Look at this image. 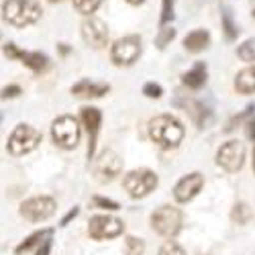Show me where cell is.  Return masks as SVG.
<instances>
[{"label":"cell","instance_id":"1","mask_svg":"<svg viewBox=\"0 0 255 255\" xmlns=\"http://www.w3.org/2000/svg\"><path fill=\"white\" fill-rule=\"evenodd\" d=\"M149 137L161 149H176L184 139V127L172 115H159L149 121Z\"/></svg>","mask_w":255,"mask_h":255},{"label":"cell","instance_id":"2","mask_svg":"<svg viewBox=\"0 0 255 255\" xmlns=\"http://www.w3.org/2000/svg\"><path fill=\"white\" fill-rule=\"evenodd\" d=\"M4 20L14 27H27L41 18V6L35 0H6L4 2Z\"/></svg>","mask_w":255,"mask_h":255},{"label":"cell","instance_id":"3","mask_svg":"<svg viewBox=\"0 0 255 255\" xmlns=\"http://www.w3.org/2000/svg\"><path fill=\"white\" fill-rule=\"evenodd\" d=\"M182 210L176 208V206H159L153 215H151V227L153 231L157 233V235L161 237H167V239H172L176 237L180 229H182Z\"/></svg>","mask_w":255,"mask_h":255},{"label":"cell","instance_id":"4","mask_svg":"<svg viewBox=\"0 0 255 255\" xmlns=\"http://www.w3.org/2000/svg\"><path fill=\"white\" fill-rule=\"evenodd\" d=\"M41 143V133L31 125H16V129L8 137V151L18 157V155H27L33 149H37V145Z\"/></svg>","mask_w":255,"mask_h":255},{"label":"cell","instance_id":"5","mask_svg":"<svg viewBox=\"0 0 255 255\" xmlns=\"http://www.w3.org/2000/svg\"><path fill=\"white\" fill-rule=\"evenodd\" d=\"M51 137H53V143L61 149H74L80 141V127H78V121L70 115H63V117H57L51 125Z\"/></svg>","mask_w":255,"mask_h":255},{"label":"cell","instance_id":"6","mask_svg":"<svg viewBox=\"0 0 255 255\" xmlns=\"http://www.w3.org/2000/svg\"><path fill=\"white\" fill-rule=\"evenodd\" d=\"M123 186L131 198H143L157 188V176L151 169H133L125 176Z\"/></svg>","mask_w":255,"mask_h":255},{"label":"cell","instance_id":"7","mask_svg":"<svg viewBox=\"0 0 255 255\" xmlns=\"http://www.w3.org/2000/svg\"><path fill=\"white\" fill-rule=\"evenodd\" d=\"M141 55V37L129 35L119 39L111 49V59L115 61V66H131Z\"/></svg>","mask_w":255,"mask_h":255},{"label":"cell","instance_id":"8","mask_svg":"<svg viewBox=\"0 0 255 255\" xmlns=\"http://www.w3.org/2000/svg\"><path fill=\"white\" fill-rule=\"evenodd\" d=\"M245 161V145L241 141H227L217 151V163L225 172H239Z\"/></svg>","mask_w":255,"mask_h":255},{"label":"cell","instance_id":"9","mask_svg":"<svg viewBox=\"0 0 255 255\" xmlns=\"http://www.w3.org/2000/svg\"><path fill=\"white\" fill-rule=\"evenodd\" d=\"M125 225L115 219V217H109V215H96L90 219L88 223V235L96 241H102V239H115L123 233Z\"/></svg>","mask_w":255,"mask_h":255},{"label":"cell","instance_id":"10","mask_svg":"<svg viewBox=\"0 0 255 255\" xmlns=\"http://www.w3.org/2000/svg\"><path fill=\"white\" fill-rule=\"evenodd\" d=\"M53 212H55V200L49 196H37L20 204V215L31 223L47 221Z\"/></svg>","mask_w":255,"mask_h":255},{"label":"cell","instance_id":"11","mask_svg":"<svg viewBox=\"0 0 255 255\" xmlns=\"http://www.w3.org/2000/svg\"><path fill=\"white\" fill-rule=\"evenodd\" d=\"M82 37L90 47L102 49L106 45V41H109V31H106V25L100 18L90 16L82 23Z\"/></svg>","mask_w":255,"mask_h":255},{"label":"cell","instance_id":"12","mask_svg":"<svg viewBox=\"0 0 255 255\" xmlns=\"http://www.w3.org/2000/svg\"><path fill=\"white\" fill-rule=\"evenodd\" d=\"M123 169V159L115 153V151H104L94 165V174L98 178V182H111L115 180Z\"/></svg>","mask_w":255,"mask_h":255},{"label":"cell","instance_id":"13","mask_svg":"<svg viewBox=\"0 0 255 255\" xmlns=\"http://www.w3.org/2000/svg\"><path fill=\"white\" fill-rule=\"evenodd\" d=\"M202 186H204V176H202V174H198V172L188 174L186 178H182V180L176 184L174 196H176L178 202H190V200H192V198L200 192V190H202Z\"/></svg>","mask_w":255,"mask_h":255},{"label":"cell","instance_id":"14","mask_svg":"<svg viewBox=\"0 0 255 255\" xmlns=\"http://www.w3.org/2000/svg\"><path fill=\"white\" fill-rule=\"evenodd\" d=\"M82 121L86 125L88 135H90V145H88V159H90L94 155V145H96V135L100 129L102 115L98 109H94V106H86V109H82Z\"/></svg>","mask_w":255,"mask_h":255},{"label":"cell","instance_id":"15","mask_svg":"<svg viewBox=\"0 0 255 255\" xmlns=\"http://www.w3.org/2000/svg\"><path fill=\"white\" fill-rule=\"evenodd\" d=\"M111 90L109 84H96L90 80H80L76 86H72V94L78 98H98Z\"/></svg>","mask_w":255,"mask_h":255},{"label":"cell","instance_id":"16","mask_svg":"<svg viewBox=\"0 0 255 255\" xmlns=\"http://www.w3.org/2000/svg\"><path fill=\"white\" fill-rule=\"evenodd\" d=\"M182 82L186 84L188 88H192V90L202 88V86H204V82H206V66H204L202 61H198L192 70L186 72V74L182 76Z\"/></svg>","mask_w":255,"mask_h":255},{"label":"cell","instance_id":"17","mask_svg":"<svg viewBox=\"0 0 255 255\" xmlns=\"http://www.w3.org/2000/svg\"><path fill=\"white\" fill-rule=\"evenodd\" d=\"M235 88H237V92H241V94H251V92H255V66L245 68V70H241V72L237 74V78H235Z\"/></svg>","mask_w":255,"mask_h":255},{"label":"cell","instance_id":"18","mask_svg":"<svg viewBox=\"0 0 255 255\" xmlns=\"http://www.w3.org/2000/svg\"><path fill=\"white\" fill-rule=\"evenodd\" d=\"M208 41H210L208 33H206L204 29H198V31H192L190 35H186L184 47H186L188 51H192V53H198V51H202V49L208 45Z\"/></svg>","mask_w":255,"mask_h":255},{"label":"cell","instance_id":"19","mask_svg":"<svg viewBox=\"0 0 255 255\" xmlns=\"http://www.w3.org/2000/svg\"><path fill=\"white\" fill-rule=\"evenodd\" d=\"M20 59H23V61H25V66H27V68H31L35 74L45 72V70H47V66H49V59H47V55L39 53V51H35V53L20 51Z\"/></svg>","mask_w":255,"mask_h":255},{"label":"cell","instance_id":"20","mask_svg":"<svg viewBox=\"0 0 255 255\" xmlns=\"http://www.w3.org/2000/svg\"><path fill=\"white\" fill-rule=\"evenodd\" d=\"M251 217H253L251 208L247 204H243V202L235 204V206H233V210H231V221L237 223V225H247L251 221Z\"/></svg>","mask_w":255,"mask_h":255},{"label":"cell","instance_id":"21","mask_svg":"<svg viewBox=\"0 0 255 255\" xmlns=\"http://www.w3.org/2000/svg\"><path fill=\"white\" fill-rule=\"evenodd\" d=\"M49 233L51 231H37V233H33V235L31 237H27L23 243H20L18 247H16V255H20V253H25V251H29L33 245H37V243H41V241H43L47 235H49Z\"/></svg>","mask_w":255,"mask_h":255},{"label":"cell","instance_id":"22","mask_svg":"<svg viewBox=\"0 0 255 255\" xmlns=\"http://www.w3.org/2000/svg\"><path fill=\"white\" fill-rule=\"evenodd\" d=\"M145 253V241L137 237L125 239V255H143Z\"/></svg>","mask_w":255,"mask_h":255},{"label":"cell","instance_id":"23","mask_svg":"<svg viewBox=\"0 0 255 255\" xmlns=\"http://www.w3.org/2000/svg\"><path fill=\"white\" fill-rule=\"evenodd\" d=\"M223 29H225V37H227V41L237 39V27H235V23H233L229 8H223Z\"/></svg>","mask_w":255,"mask_h":255},{"label":"cell","instance_id":"24","mask_svg":"<svg viewBox=\"0 0 255 255\" xmlns=\"http://www.w3.org/2000/svg\"><path fill=\"white\" fill-rule=\"evenodd\" d=\"M237 55H239L243 61H247V63L255 61V39H247L245 43L237 49Z\"/></svg>","mask_w":255,"mask_h":255},{"label":"cell","instance_id":"25","mask_svg":"<svg viewBox=\"0 0 255 255\" xmlns=\"http://www.w3.org/2000/svg\"><path fill=\"white\" fill-rule=\"evenodd\" d=\"M176 37V29L174 27H161V31H159V35L155 37V45L159 47V49H165V45L169 43V41H172Z\"/></svg>","mask_w":255,"mask_h":255},{"label":"cell","instance_id":"26","mask_svg":"<svg viewBox=\"0 0 255 255\" xmlns=\"http://www.w3.org/2000/svg\"><path fill=\"white\" fill-rule=\"evenodd\" d=\"M102 0H74V8L82 14H90L100 6Z\"/></svg>","mask_w":255,"mask_h":255},{"label":"cell","instance_id":"27","mask_svg":"<svg viewBox=\"0 0 255 255\" xmlns=\"http://www.w3.org/2000/svg\"><path fill=\"white\" fill-rule=\"evenodd\" d=\"M159 255H186V251L176 241H165L159 249Z\"/></svg>","mask_w":255,"mask_h":255},{"label":"cell","instance_id":"28","mask_svg":"<svg viewBox=\"0 0 255 255\" xmlns=\"http://www.w3.org/2000/svg\"><path fill=\"white\" fill-rule=\"evenodd\" d=\"M253 111H255V106H253V104H249V106H247V109H245V111H243L241 115H237V117H233V119L229 121V125H227V129H225V131H227V133H231L233 129H235V125H239V123H241V121H243L245 117H249V115H251Z\"/></svg>","mask_w":255,"mask_h":255},{"label":"cell","instance_id":"29","mask_svg":"<svg viewBox=\"0 0 255 255\" xmlns=\"http://www.w3.org/2000/svg\"><path fill=\"white\" fill-rule=\"evenodd\" d=\"M174 18V0H163V10H161V25H167Z\"/></svg>","mask_w":255,"mask_h":255},{"label":"cell","instance_id":"30","mask_svg":"<svg viewBox=\"0 0 255 255\" xmlns=\"http://www.w3.org/2000/svg\"><path fill=\"white\" fill-rule=\"evenodd\" d=\"M92 202H94V206H98V208H104V210H119V208H121V206H119L115 200L102 198V196H94V198H92Z\"/></svg>","mask_w":255,"mask_h":255},{"label":"cell","instance_id":"31","mask_svg":"<svg viewBox=\"0 0 255 255\" xmlns=\"http://www.w3.org/2000/svg\"><path fill=\"white\" fill-rule=\"evenodd\" d=\"M143 94L149 96V98H159L161 96V86L155 84V82H147L145 88H143Z\"/></svg>","mask_w":255,"mask_h":255},{"label":"cell","instance_id":"32","mask_svg":"<svg viewBox=\"0 0 255 255\" xmlns=\"http://www.w3.org/2000/svg\"><path fill=\"white\" fill-rule=\"evenodd\" d=\"M49 251H51V233H49V235L43 241H41V245L37 249V255H49Z\"/></svg>","mask_w":255,"mask_h":255},{"label":"cell","instance_id":"33","mask_svg":"<svg viewBox=\"0 0 255 255\" xmlns=\"http://www.w3.org/2000/svg\"><path fill=\"white\" fill-rule=\"evenodd\" d=\"M4 53L8 57H12V59H20V49H16V45H12V43H6L4 45Z\"/></svg>","mask_w":255,"mask_h":255},{"label":"cell","instance_id":"34","mask_svg":"<svg viewBox=\"0 0 255 255\" xmlns=\"http://www.w3.org/2000/svg\"><path fill=\"white\" fill-rule=\"evenodd\" d=\"M18 94H20V88L14 86V84H12V86H6V88L2 90V96H4V98H14V96H18Z\"/></svg>","mask_w":255,"mask_h":255},{"label":"cell","instance_id":"35","mask_svg":"<svg viewBox=\"0 0 255 255\" xmlns=\"http://www.w3.org/2000/svg\"><path fill=\"white\" fill-rule=\"evenodd\" d=\"M245 131H247V137H249L251 141H255V117H251V119L247 121Z\"/></svg>","mask_w":255,"mask_h":255},{"label":"cell","instance_id":"36","mask_svg":"<svg viewBox=\"0 0 255 255\" xmlns=\"http://www.w3.org/2000/svg\"><path fill=\"white\" fill-rule=\"evenodd\" d=\"M76 217H78V206H74V208H72V210L68 212V215L61 219V227H66V225H68V223H70L72 219H76Z\"/></svg>","mask_w":255,"mask_h":255},{"label":"cell","instance_id":"37","mask_svg":"<svg viewBox=\"0 0 255 255\" xmlns=\"http://www.w3.org/2000/svg\"><path fill=\"white\" fill-rule=\"evenodd\" d=\"M59 53H61V55H68V53H70V47L61 43V45H59Z\"/></svg>","mask_w":255,"mask_h":255},{"label":"cell","instance_id":"38","mask_svg":"<svg viewBox=\"0 0 255 255\" xmlns=\"http://www.w3.org/2000/svg\"><path fill=\"white\" fill-rule=\"evenodd\" d=\"M127 2H129V4H143L145 0H127Z\"/></svg>","mask_w":255,"mask_h":255},{"label":"cell","instance_id":"39","mask_svg":"<svg viewBox=\"0 0 255 255\" xmlns=\"http://www.w3.org/2000/svg\"><path fill=\"white\" fill-rule=\"evenodd\" d=\"M253 169H255V151H253Z\"/></svg>","mask_w":255,"mask_h":255},{"label":"cell","instance_id":"40","mask_svg":"<svg viewBox=\"0 0 255 255\" xmlns=\"http://www.w3.org/2000/svg\"><path fill=\"white\" fill-rule=\"evenodd\" d=\"M49 2H51V4H55V2H59V0H49Z\"/></svg>","mask_w":255,"mask_h":255},{"label":"cell","instance_id":"41","mask_svg":"<svg viewBox=\"0 0 255 255\" xmlns=\"http://www.w3.org/2000/svg\"><path fill=\"white\" fill-rule=\"evenodd\" d=\"M253 16H255V10H253Z\"/></svg>","mask_w":255,"mask_h":255}]
</instances>
